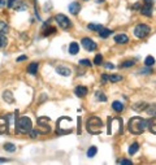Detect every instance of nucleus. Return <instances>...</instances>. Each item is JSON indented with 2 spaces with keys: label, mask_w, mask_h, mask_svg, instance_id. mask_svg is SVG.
Wrapping results in <instances>:
<instances>
[{
  "label": "nucleus",
  "mask_w": 156,
  "mask_h": 165,
  "mask_svg": "<svg viewBox=\"0 0 156 165\" xmlns=\"http://www.w3.org/2000/svg\"><path fill=\"white\" fill-rule=\"evenodd\" d=\"M128 129L132 134H135V135H139L142 134L145 130L147 129V121L142 117H132L129 120V124H128Z\"/></svg>",
  "instance_id": "nucleus-1"
},
{
  "label": "nucleus",
  "mask_w": 156,
  "mask_h": 165,
  "mask_svg": "<svg viewBox=\"0 0 156 165\" xmlns=\"http://www.w3.org/2000/svg\"><path fill=\"white\" fill-rule=\"evenodd\" d=\"M103 121L96 116H91L86 122V130L90 134H100L103 131Z\"/></svg>",
  "instance_id": "nucleus-2"
},
{
  "label": "nucleus",
  "mask_w": 156,
  "mask_h": 165,
  "mask_svg": "<svg viewBox=\"0 0 156 165\" xmlns=\"http://www.w3.org/2000/svg\"><path fill=\"white\" fill-rule=\"evenodd\" d=\"M33 129V124H31V120L26 116H22L17 120L16 122V130L17 133L20 134H28L30 130Z\"/></svg>",
  "instance_id": "nucleus-3"
},
{
  "label": "nucleus",
  "mask_w": 156,
  "mask_h": 165,
  "mask_svg": "<svg viewBox=\"0 0 156 165\" xmlns=\"http://www.w3.org/2000/svg\"><path fill=\"white\" fill-rule=\"evenodd\" d=\"M150 33H151V28L146 24H138L135 28H134V35L139 39L146 38Z\"/></svg>",
  "instance_id": "nucleus-4"
},
{
  "label": "nucleus",
  "mask_w": 156,
  "mask_h": 165,
  "mask_svg": "<svg viewBox=\"0 0 156 165\" xmlns=\"http://www.w3.org/2000/svg\"><path fill=\"white\" fill-rule=\"evenodd\" d=\"M55 20H56V22H57V25L61 29H64V30L72 28V21L69 20L65 15H56L55 16Z\"/></svg>",
  "instance_id": "nucleus-5"
},
{
  "label": "nucleus",
  "mask_w": 156,
  "mask_h": 165,
  "mask_svg": "<svg viewBox=\"0 0 156 165\" xmlns=\"http://www.w3.org/2000/svg\"><path fill=\"white\" fill-rule=\"evenodd\" d=\"M81 43H82V46H83V48L86 50V51H89V52H93V51H95L96 50V43H95L93 39L91 38H83L81 40Z\"/></svg>",
  "instance_id": "nucleus-6"
},
{
  "label": "nucleus",
  "mask_w": 156,
  "mask_h": 165,
  "mask_svg": "<svg viewBox=\"0 0 156 165\" xmlns=\"http://www.w3.org/2000/svg\"><path fill=\"white\" fill-rule=\"evenodd\" d=\"M74 94L78 98H85L87 95V87H85V86H77L74 89Z\"/></svg>",
  "instance_id": "nucleus-7"
},
{
  "label": "nucleus",
  "mask_w": 156,
  "mask_h": 165,
  "mask_svg": "<svg viewBox=\"0 0 156 165\" xmlns=\"http://www.w3.org/2000/svg\"><path fill=\"white\" fill-rule=\"evenodd\" d=\"M68 9H69V12H70L72 15H77V13L81 11V5H80V3H77V2H73V3H70V4H69Z\"/></svg>",
  "instance_id": "nucleus-8"
},
{
  "label": "nucleus",
  "mask_w": 156,
  "mask_h": 165,
  "mask_svg": "<svg viewBox=\"0 0 156 165\" xmlns=\"http://www.w3.org/2000/svg\"><path fill=\"white\" fill-rule=\"evenodd\" d=\"M115 42L117 44H125L129 42V38L125 34H117V35H115Z\"/></svg>",
  "instance_id": "nucleus-9"
},
{
  "label": "nucleus",
  "mask_w": 156,
  "mask_h": 165,
  "mask_svg": "<svg viewBox=\"0 0 156 165\" xmlns=\"http://www.w3.org/2000/svg\"><path fill=\"white\" fill-rule=\"evenodd\" d=\"M56 72H57V74H60V76H63V77H69L70 76V69L69 68H67V66H57L56 68Z\"/></svg>",
  "instance_id": "nucleus-10"
},
{
  "label": "nucleus",
  "mask_w": 156,
  "mask_h": 165,
  "mask_svg": "<svg viewBox=\"0 0 156 165\" xmlns=\"http://www.w3.org/2000/svg\"><path fill=\"white\" fill-rule=\"evenodd\" d=\"M147 128L150 129L151 133L156 134V116H152L148 121H147Z\"/></svg>",
  "instance_id": "nucleus-11"
},
{
  "label": "nucleus",
  "mask_w": 156,
  "mask_h": 165,
  "mask_svg": "<svg viewBox=\"0 0 156 165\" xmlns=\"http://www.w3.org/2000/svg\"><path fill=\"white\" fill-rule=\"evenodd\" d=\"M147 105H148V104H147L146 102H138V103H135V104H133V109L135 111V112H142V111H145L146 108H147Z\"/></svg>",
  "instance_id": "nucleus-12"
},
{
  "label": "nucleus",
  "mask_w": 156,
  "mask_h": 165,
  "mask_svg": "<svg viewBox=\"0 0 156 165\" xmlns=\"http://www.w3.org/2000/svg\"><path fill=\"white\" fill-rule=\"evenodd\" d=\"M141 13L146 17H151L152 16V5H147V4H145L141 9Z\"/></svg>",
  "instance_id": "nucleus-13"
},
{
  "label": "nucleus",
  "mask_w": 156,
  "mask_h": 165,
  "mask_svg": "<svg viewBox=\"0 0 156 165\" xmlns=\"http://www.w3.org/2000/svg\"><path fill=\"white\" fill-rule=\"evenodd\" d=\"M80 52V46H78L77 42H72L69 44V53L70 55H77Z\"/></svg>",
  "instance_id": "nucleus-14"
},
{
  "label": "nucleus",
  "mask_w": 156,
  "mask_h": 165,
  "mask_svg": "<svg viewBox=\"0 0 156 165\" xmlns=\"http://www.w3.org/2000/svg\"><path fill=\"white\" fill-rule=\"evenodd\" d=\"M112 108H113V111L117 112V113H120V112L124 111V103H121L119 100H115L112 103Z\"/></svg>",
  "instance_id": "nucleus-15"
},
{
  "label": "nucleus",
  "mask_w": 156,
  "mask_h": 165,
  "mask_svg": "<svg viewBox=\"0 0 156 165\" xmlns=\"http://www.w3.org/2000/svg\"><path fill=\"white\" fill-rule=\"evenodd\" d=\"M38 68H39V64L38 63H31L28 66V72L30 73V74H37V72H38Z\"/></svg>",
  "instance_id": "nucleus-16"
},
{
  "label": "nucleus",
  "mask_w": 156,
  "mask_h": 165,
  "mask_svg": "<svg viewBox=\"0 0 156 165\" xmlns=\"http://www.w3.org/2000/svg\"><path fill=\"white\" fill-rule=\"evenodd\" d=\"M147 113H148V116H156V104H148L147 105V108L145 109Z\"/></svg>",
  "instance_id": "nucleus-17"
},
{
  "label": "nucleus",
  "mask_w": 156,
  "mask_h": 165,
  "mask_svg": "<svg viewBox=\"0 0 156 165\" xmlns=\"http://www.w3.org/2000/svg\"><path fill=\"white\" fill-rule=\"evenodd\" d=\"M3 99L7 103H13V102H15V98H13L12 92H9V91H4V92H3Z\"/></svg>",
  "instance_id": "nucleus-18"
},
{
  "label": "nucleus",
  "mask_w": 156,
  "mask_h": 165,
  "mask_svg": "<svg viewBox=\"0 0 156 165\" xmlns=\"http://www.w3.org/2000/svg\"><path fill=\"white\" fill-rule=\"evenodd\" d=\"M99 37H102V38H108L112 34V30H109V29H104V28H102L100 30H99Z\"/></svg>",
  "instance_id": "nucleus-19"
},
{
  "label": "nucleus",
  "mask_w": 156,
  "mask_h": 165,
  "mask_svg": "<svg viewBox=\"0 0 156 165\" xmlns=\"http://www.w3.org/2000/svg\"><path fill=\"white\" fill-rule=\"evenodd\" d=\"M138 150H139V144H138V143L135 142V143H133V144L129 147L128 152H129V155H134V154H135Z\"/></svg>",
  "instance_id": "nucleus-20"
},
{
  "label": "nucleus",
  "mask_w": 156,
  "mask_h": 165,
  "mask_svg": "<svg viewBox=\"0 0 156 165\" xmlns=\"http://www.w3.org/2000/svg\"><path fill=\"white\" fill-rule=\"evenodd\" d=\"M9 31V26L8 24H5L4 21H0V34H5Z\"/></svg>",
  "instance_id": "nucleus-21"
},
{
  "label": "nucleus",
  "mask_w": 156,
  "mask_h": 165,
  "mask_svg": "<svg viewBox=\"0 0 156 165\" xmlns=\"http://www.w3.org/2000/svg\"><path fill=\"white\" fill-rule=\"evenodd\" d=\"M3 148L5 150V151H8V152H15V151H16V146L13 144V143L8 142V143H5V144H4Z\"/></svg>",
  "instance_id": "nucleus-22"
},
{
  "label": "nucleus",
  "mask_w": 156,
  "mask_h": 165,
  "mask_svg": "<svg viewBox=\"0 0 156 165\" xmlns=\"http://www.w3.org/2000/svg\"><path fill=\"white\" fill-rule=\"evenodd\" d=\"M95 98H96L99 102H107V96L102 91H96V92H95Z\"/></svg>",
  "instance_id": "nucleus-23"
},
{
  "label": "nucleus",
  "mask_w": 156,
  "mask_h": 165,
  "mask_svg": "<svg viewBox=\"0 0 156 165\" xmlns=\"http://www.w3.org/2000/svg\"><path fill=\"white\" fill-rule=\"evenodd\" d=\"M154 64H155V57H154V56H147V57L145 59V65H146V66H152Z\"/></svg>",
  "instance_id": "nucleus-24"
},
{
  "label": "nucleus",
  "mask_w": 156,
  "mask_h": 165,
  "mask_svg": "<svg viewBox=\"0 0 156 165\" xmlns=\"http://www.w3.org/2000/svg\"><path fill=\"white\" fill-rule=\"evenodd\" d=\"M96 152H98V148L95 146H93V147H90V148L87 150V157H94L95 155H96Z\"/></svg>",
  "instance_id": "nucleus-25"
},
{
  "label": "nucleus",
  "mask_w": 156,
  "mask_h": 165,
  "mask_svg": "<svg viewBox=\"0 0 156 165\" xmlns=\"http://www.w3.org/2000/svg\"><path fill=\"white\" fill-rule=\"evenodd\" d=\"M121 79H122V77H121L120 74H112V76H109V78H108V81L112 82V83H115V82H120Z\"/></svg>",
  "instance_id": "nucleus-26"
},
{
  "label": "nucleus",
  "mask_w": 156,
  "mask_h": 165,
  "mask_svg": "<svg viewBox=\"0 0 156 165\" xmlns=\"http://www.w3.org/2000/svg\"><path fill=\"white\" fill-rule=\"evenodd\" d=\"M87 28L90 29V30H94V31H99L103 26L102 25H99V24H89L87 25Z\"/></svg>",
  "instance_id": "nucleus-27"
},
{
  "label": "nucleus",
  "mask_w": 156,
  "mask_h": 165,
  "mask_svg": "<svg viewBox=\"0 0 156 165\" xmlns=\"http://www.w3.org/2000/svg\"><path fill=\"white\" fill-rule=\"evenodd\" d=\"M134 60H126V61H124L122 64H121V68H132L134 66Z\"/></svg>",
  "instance_id": "nucleus-28"
},
{
  "label": "nucleus",
  "mask_w": 156,
  "mask_h": 165,
  "mask_svg": "<svg viewBox=\"0 0 156 165\" xmlns=\"http://www.w3.org/2000/svg\"><path fill=\"white\" fill-rule=\"evenodd\" d=\"M8 44V39L4 34H0V47H5Z\"/></svg>",
  "instance_id": "nucleus-29"
},
{
  "label": "nucleus",
  "mask_w": 156,
  "mask_h": 165,
  "mask_svg": "<svg viewBox=\"0 0 156 165\" xmlns=\"http://www.w3.org/2000/svg\"><path fill=\"white\" fill-rule=\"evenodd\" d=\"M54 33H56V29L54 28V26H50V28H47L46 30H44V33H43V35H51V34H54Z\"/></svg>",
  "instance_id": "nucleus-30"
},
{
  "label": "nucleus",
  "mask_w": 156,
  "mask_h": 165,
  "mask_svg": "<svg viewBox=\"0 0 156 165\" xmlns=\"http://www.w3.org/2000/svg\"><path fill=\"white\" fill-rule=\"evenodd\" d=\"M94 64H95V65H102V64H103V56H102L100 53L95 56V59H94Z\"/></svg>",
  "instance_id": "nucleus-31"
},
{
  "label": "nucleus",
  "mask_w": 156,
  "mask_h": 165,
  "mask_svg": "<svg viewBox=\"0 0 156 165\" xmlns=\"http://www.w3.org/2000/svg\"><path fill=\"white\" fill-rule=\"evenodd\" d=\"M80 64L81 65H83V66H91V65H93V64H91V61H90V60H87V59H82L81 60V61H80Z\"/></svg>",
  "instance_id": "nucleus-32"
},
{
  "label": "nucleus",
  "mask_w": 156,
  "mask_h": 165,
  "mask_svg": "<svg viewBox=\"0 0 156 165\" xmlns=\"http://www.w3.org/2000/svg\"><path fill=\"white\" fill-rule=\"evenodd\" d=\"M151 69H150V66H147L146 69H141L139 70V74H151Z\"/></svg>",
  "instance_id": "nucleus-33"
},
{
  "label": "nucleus",
  "mask_w": 156,
  "mask_h": 165,
  "mask_svg": "<svg viewBox=\"0 0 156 165\" xmlns=\"http://www.w3.org/2000/svg\"><path fill=\"white\" fill-rule=\"evenodd\" d=\"M29 134H30V137H31V138H37L38 135H39V134H41V133H39L38 131V130H30V131H29Z\"/></svg>",
  "instance_id": "nucleus-34"
},
{
  "label": "nucleus",
  "mask_w": 156,
  "mask_h": 165,
  "mask_svg": "<svg viewBox=\"0 0 156 165\" xmlns=\"http://www.w3.org/2000/svg\"><path fill=\"white\" fill-rule=\"evenodd\" d=\"M117 163H119V164H125V165H132L133 163L132 161H130V160H119V161H117Z\"/></svg>",
  "instance_id": "nucleus-35"
},
{
  "label": "nucleus",
  "mask_w": 156,
  "mask_h": 165,
  "mask_svg": "<svg viewBox=\"0 0 156 165\" xmlns=\"http://www.w3.org/2000/svg\"><path fill=\"white\" fill-rule=\"evenodd\" d=\"M108 78H109V76L106 74V73H104V74H102V81H103V82H107Z\"/></svg>",
  "instance_id": "nucleus-36"
},
{
  "label": "nucleus",
  "mask_w": 156,
  "mask_h": 165,
  "mask_svg": "<svg viewBox=\"0 0 156 165\" xmlns=\"http://www.w3.org/2000/svg\"><path fill=\"white\" fill-rule=\"evenodd\" d=\"M106 68H107V69H113V68H115V65H113V64H111V63H108V64H106Z\"/></svg>",
  "instance_id": "nucleus-37"
},
{
  "label": "nucleus",
  "mask_w": 156,
  "mask_h": 165,
  "mask_svg": "<svg viewBox=\"0 0 156 165\" xmlns=\"http://www.w3.org/2000/svg\"><path fill=\"white\" fill-rule=\"evenodd\" d=\"M143 2H145V4H147V5H152L154 4L152 0H143Z\"/></svg>",
  "instance_id": "nucleus-38"
},
{
  "label": "nucleus",
  "mask_w": 156,
  "mask_h": 165,
  "mask_svg": "<svg viewBox=\"0 0 156 165\" xmlns=\"http://www.w3.org/2000/svg\"><path fill=\"white\" fill-rule=\"evenodd\" d=\"M26 59H28V57H26V56H20V57L18 59H17V61H24V60H26Z\"/></svg>",
  "instance_id": "nucleus-39"
},
{
  "label": "nucleus",
  "mask_w": 156,
  "mask_h": 165,
  "mask_svg": "<svg viewBox=\"0 0 156 165\" xmlns=\"http://www.w3.org/2000/svg\"><path fill=\"white\" fill-rule=\"evenodd\" d=\"M7 5V0H0V7Z\"/></svg>",
  "instance_id": "nucleus-40"
},
{
  "label": "nucleus",
  "mask_w": 156,
  "mask_h": 165,
  "mask_svg": "<svg viewBox=\"0 0 156 165\" xmlns=\"http://www.w3.org/2000/svg\"><path fill=\"white\" fill-rule=\"evenodd\" d=\"M7 161H8V160H7V159H4V157H3V159H0V164H3V163H7Z\"/></svg>",
  "instance_id": "nucleus-41"
},
{
  "label": "nucleus",
  "mask_w": 156,
  "mask_h": 165,
  "mask_svg": "<svg viewBox=\"0 0 156 165\" xmlns=\"http://www.w3.org/2000/svg\"><path fill=\"white\" fill-rule=\"evenodd\" d=\"M133 8H134V9H137V8H139V4H138V3H137V4H134V7H133Z\"/></svg>",
  "instance_id": "nucleus-42"
},
{
  "label": "nucleus",
  "mask_w": 156,
  "mask_h": 165,
  "mask_svg": "<svg viewBox=\"0 0 156 165\" xmlns=\"http://www.w3.org/2000/svg\"><path fill=\"white\" fill-rule=\"evenodd\" d=\"M103 2H104V0H98V2H96V3H103Z\"/></svg>",
  "instance_id": "nucleus-43"
}]
</instances>
